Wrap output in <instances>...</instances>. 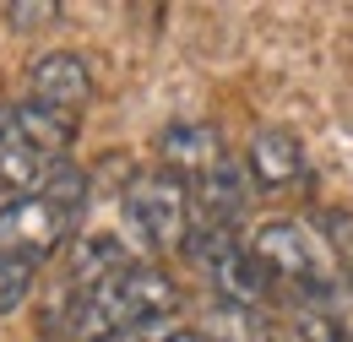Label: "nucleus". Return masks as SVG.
Listing matches in <instances>:
<instances>
[{"instance_id": "obj_1", "label": "nucleus", "mask_w": 353, "mask_h": 342, "mask_svg": "<svg viewBox=\"0 0 353 342\" xmlns=\"http://www.w3.org/2000/svg\"><path fill=\"white\" fill-rule=\"evenodd\" d=\"M174 310V277H163L152 261H131L92 288H54V299L44 304V332L54 342H114L152 321H169Z\"/></svg>"}, {"instance_id": "obj_2", "label": "nucleus", "mask_w": 353, "mask_h": 342, "mask_svg": "<svg viewBox=\"0 0 353 342\" xmlns=\"http://www.w3.org/2000/svg\"><path fill=\"white\" fill-rule=\"evenodd\" d=\"M82 201H88V174L77 163H54L39 190L0 201V250L22 256L28 266H44L71 239V223L82 212Z\"/></svg>"}, {"instance_id": "obj_3", "label": "nucleus", "mask_w": 353, "mask_h": 342, "mask_svg": "<svg viewBox=\"0 0 353 342\" xmlns=\"http://www.w3.org/2000/svg\"><path fill=\"white\" fill-rule=\"evenodd\" d=\"M250 256L261 261L272 294L283 299H299V294H321L332 283H343L348 272L337 266L326 234L315 223H299V217H272L250 234Z\"/></svg>"}, {"instance_id": "obj_4", "label": "nucleus", "mask_w": 353, "mask_h": 342, "mask_svg": "<svg viewBox=\"0 0 353 342\" xmlns=\"http://www.w3.org/2000/svg\"><path fill=\"white\" fill-rule=\"evenodd\" d=\"M120 212H125V234L136 239V250H147V256L185 250V239H190V185L169 169H147L125 185Z\"/></svg>"}, {"instance_id": "obj_5", "label": "nucleus", "mask_w": 353, "mask_h": 342, "mask_svg": "<svg viewBox=\"0 0 353 342\" xmlns=\"http://www.w3.org/2000/svg\"><path fill=\"white\" fill-rule=\"evenodd\" d=\"M185 256H190V266L207 277V288L218 294V304L256 310V304L272 299V283H266L261 261L250 256V239H239V228H207V223H190Z\"/></svg>"}, {"instance_id": "obj_6", "label": "nucleus", "mask_w": 353, "mask_h": 342, "mask_svg": "<svg viewBox=\"0 0 353 342\" xmlns=\"http://www.w3.org/2000/svg\"><path fill=\"white\" fill-rule=\"evenodd\" d=\"M283 304H288V321L305 342H353V277Z\"/></svg>"}, {"instance_id": "obj_7", "label": "nucleus", "mask_w": 353, "mask_h": 342, "mask_svg": "<svg viewBox=\"0 0 353 342\" xmlns=\"http://www.w3.org/2000/svg\"><path fill=\"white\" fill-rule=\"evenodd\" d=\"M28 98L33 103H44L54 114H77L82 103L92 98V71L82 54H39L33 60V71H28Z\"/></svg>"}, {"instance_id": "obj_8", "label": "nucleus", "mask_w": 353, "mask_h": 342, "mask_svg": "<svg viewBox=\"0 0 353 342\" xmlns=\"http://www.w3.org/2000/svg\"><path fill=\"white\" fill-rule=\"evenodd\" d=\"M245 174H250V185H261V190H288V185H299L310 174L299 136H294V130H256L250 147H245Z\"/></svg>"}, {"instance_id": "obj_9", "label": "nucleus", "mask_w": 353, "mask_h": 342, "mask_svg": "<svg viewBox=\"0 0 353 342\" xmlns=\"http://www.w3.org/2000/svg\"><path fill=\"white\" fill-rule=\"evenodd\" d=\"M131 261H136V250L120 234H103V228L77 234V239H71V256H65V283H60V288H92V283L114 277V272L131 266Z\"/></svg>"}, {"instance_id": "obj_10", "label": "nucleus", "mask_w": 353, "mask_h": 342, "mask_svg": "<svg viewBox=\"0 0 353 342\" xmlns=\"http://www.w3.org/2000/svg\"><path fill=\"white\" fill-rule=\"evenodd\" d=\"M158 147H163V169L179 174L185 185H196L201 174H212L223 158H228L218 130H212V125H190V120H185V125H169Z\"/></svg>"}, {"instance_id": "obj_11", "label": "nucleus", "mask_w": 353, "mask_h": 342, "mask_svg": "<svg viewBox=\"0 0 353 342\" xmlns=\"http://www.w3.org/2000/svg\"><path fill=\"white\" fill-rule=\"evenodd\" d=\"M6 130L22 141V147H33L44 163H65V141H71V114H54L44 103H17V109H6Z\"/></svg>"}, {"instance_id": "obj_12", "label": "nucleus", "mask_w": 353, "mask_h": 342, "mask_svg": "<svg viewBox=\"0 0 353 342\" xmlns=\"http://www.w3.org/2000/svg\"><path fill=\"white\" fill-rule=\"evenodd\" d=\"M33 277H39V266H28L22 256H6L0 250V315L22 310V299L33 294Z\"/></svg>"}, {"instance_id": "obj_13", "label": "nucleus", "mask_w": 353, "mask_h": 342, "mask_svg": "<svg viewBox=\"0 0 353 342\" xmlns=\"http://www.w3.org/2000/svg\"><path fill=\"white\" fill-rule=\"evenodd\" d=\"M114 342H207V332L174 326V321H152V326H141V332H131V337H114Z\"/></svg>"}, {"instance_id": "obj_14", "label": "nucleus", "mask_w": 353, "mask_h": 342, "mask_svg": "<svg viewBox=\"0 0 353 342\" xmlns=\"http://www.w3.org/2000/svg\"><path fill=\"white\" fill-rule=\"evenodd\" d=\"M54 11H60L54 0H28V6H17V0H11V6H6V22H11V28H22V33H33V28L54 22Z\"/></svg>"}, {"instance_id": "obj_15", "label": "nucleus", "mask_w": 353, "mask_h": 342, "mask_svg": "<svg viewBox=\"0 0 353 342\" xmlns=\"http://www.w3.org/2000/svg\"><path fill=\"white\" fill-rule=\"evenodd\" d=\"M0 125H6V109H0Z\"/></svg>"}]
</instances>
